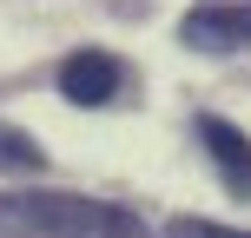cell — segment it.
Segmentation results:
<instances>
[{
  "label": "cell",
  "mask_w": 251,
  "mask_h": 238,
  "mask_svg": "<svg viewBox=\"0 0 251 238\" xmlns=\"http://www.w3.org/2000/svg\"><path fill=\"white\" fill-rule=\"evenodd\" d=\"M199 139L212 146V159H218V172H225V185L251 199V139L238 132V126H225V119H199Z\"/></svg>",
  "instance_id": "obj_4"
},
{
  "label": "cell",
  "mask_w": 251,
  "mask_h": 238,
  "mask_svg": "<svg viewBox=\"0 0 251 238\" xmlns=\"http://www.w3.org/2000/svg\"><path fill=\"white\" fill-rule=\"evenodd\" d=\"M119 60L113 53H100V47H86V53H73V60L60 66V93L73 106H106V100H119Z\"/></svg>",
  "instance_id": "obj_3"
},
{
  "label": "cell",
  "mask_w": 251,
  "mask_h": 238,
  "mask_svg": "<svg viewBox=\"0 0 251 238\" xmlns=\"http://www.w3.org/2000/svg\"><path fill=\"white\" fill-rule=\"evenodd\" d=\"M0 238H152L126 205L73 192H0Z\"/></svg>",
  "instance_id": "obj_1"
},
{
  "label": "cell",
  "mask_w": 251,
  "mask_h": 238,
  "mask_svg": "<svg viewBox=\"0 0 251 238\" xmlns=\"http://www.w3.org/2000/svg\"><path fill=\"white\" fill-rule=\"evenodd\" d=\"M0 165L26 172V165H40V146H33L26 132H13V126H0Z\"/></svg>",
  "instance_id": "obj_5"
},
{
  "label": "cell",
  "mask_w": 251,
  "mask_h": 238,
  "mask_svg": "<svg viewBox=\"0 0 251 238\" xmlns=\"http://www.w3.org/2000/svg\"><path fill=\"white\" fill-rule=\"evenodd\" d=\"M192 53H238L251 47V0H212V7H192L178 26Z\"/></svg>",
  "instance_id": "obj_2"
},
{
  "label": "cell",
  "mask_w": 251,
  "mask_h": 238,
  "mask_svg": "<svg viewBox=\"0 0 251 238\" xmlns=\"http://www.w3.org/2000/svg\"><path fill=\"white\" fill-rule=\"evenodd\" d=\"M165 238H251V232H231V225H205V218H172Z\"/></svg>",
  "instance_id": "obj_6"
}]
</instances>
